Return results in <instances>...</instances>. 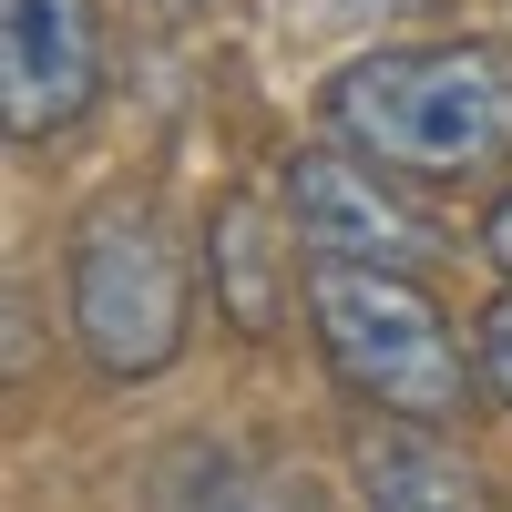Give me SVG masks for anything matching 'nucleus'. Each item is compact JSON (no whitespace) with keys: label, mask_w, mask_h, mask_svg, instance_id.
Listing matches in <instances>:
<instances>
[{"label":"nucleus","mask_w":512,"mask_h":512,"mask_svg":"<svg viewBox=\"0 0 512 512\" xmlns=\"http://www.w3.org/2000/svg\"><path fill=\"white\" fill-rule=\"evenodd\" d=\"M328 134L420 185L492 175L512 154V52L492 41H410V52H359L328 72Z\"/></svg>","instance_id":"obj_1"},{"label":"nucleus","mask_w":512,"mask_h":512,"mask_svg":"<svg viewBox=\"0 0 512 512\" xmlns=\"http://www.w3.org/2000/svg\"><path fill=\"white\" fill-rule=\"evenodd\" d=\"M308 338L328 379L379 420H461L482 359L461 349V328L410 267H369V256H318L308 267Z\"/></svg>","instance_id":"obj_2"},{"label":"nucleus","mask_w":512,"mask_h":512,"mask_svg":"<svg viewBox=\"0 0 512 512\" xmlns=\"http://www.w3.org/2000/svg\"><path fill=\"white\" fill-rule=\"evenodd\" d=\"M62 297H72V349L103 379H154L175 369L185 328H195V277L175 226L144 195H93L72 216L62 246Z\"/></svg>","instance_id":"obj_3"},{"label":"nucleus","mask_w":512,"mask_h":512,"mask_svg":"<svg viewBox=\"0 0 512 512\" xmlns=\"http://www.w3.org/2000/svg\"><path fill=\"white\" fill-rule=\"evenodd\" d=\"M103 103V0H0V123L52 144Z\"/></svg>","instance_id":"obj_4"},{"label":"nucleus","mask_w":512,"mask_h":512,"mask_svg":"<svg viewBox=\"0 0 512 512\" xmlns=\"http://www.w3.org/2000/svg\"><path fill=\"white\" fill-rule=\"evenodd\" d=\"M277 205H287V236L308 256H369V267H420L431 256V226L400 205L390 164H369L349 144H308L277 164Z\"/></svg>","instance_id":"obj_5"},{"label":"nucleus","mask_w":512,"mask_h":512,"mask_svg":"<svg viewBox=\"0 0 512 512\" xmlns=\"http://www.w3.org/2000/svg\"><path fill=\"white\" fill-rule=\"evenodd\" d=\"M359 512H482V482L441 420H390L359 441Z\"/></svg>","instance_id":"obj_6"},{"label":"nucleus","mask_w":512,"mask_h":512,"mask_svg":"<svg viewBox=\"0 0 512 512\" xmlns=\"http://www.w3.org/2000/svg\"><path fill=\"white\" fill-rule=\"evenodd\" d=\"M277 216H287V205H277ZM277 216H267V205H226V216H216V236H205V256H216V297H226V318L246 328V338H267L277 328V297H287V267H277Z\"/></svg>","instance_id":"obj_7"},{"label":"nucleus","mask_w":512,"mask_h":512,"mask_svg":"<svg viewBox=\"0 0 512 512\" xmlns=\"http://www.w3.org/2000/svg\"><path fill=\"white\" fill-rule=\"evenodd\" d=\"M154 512H287V482L236 441H185L154 472Z\"/></svg>","instance_id":"obj_8"},{"label":"nucleus","mask_w":512,"mask_h":512,"mask_svg":"<svg viewBox=\"0 0 512 512\" xmlns=\"http://www.w3.org/2000/svg\"><path fill=\"white\" fill-rule=\"evenodd\" d=\"M472 359H482V390L512 410V287L482 308V328H472Z\"/></svg>","instance_id":"obj_9"},{"label":"nucleus","mask_w":512,"mask_h":512,"mask_svg":"<svg viewBox=\"0 0 512 512\" xmlns=\"http://www.w3.org/2000/svg\"><path fill=\"white\" fill-rule=\"evenodd\" d=\"M482 256H492V267H502V277H512V195H502V205H492V226H482Z\"/></svg>","instance_id":"obj_10"},{"label":"nucleus","mask_w":512,"mask_h":512,"mask_svg":"<svg viewBox=\"0 0 512 512\" xmlns=\"http://www.w3.org/2000/svg\"><path fill=\"white\" fill-rule=\"evenodd\" d=\"M154 11H195V0H154Z\"/></svg>","instance_id":"obj_11"}]
</instances>
